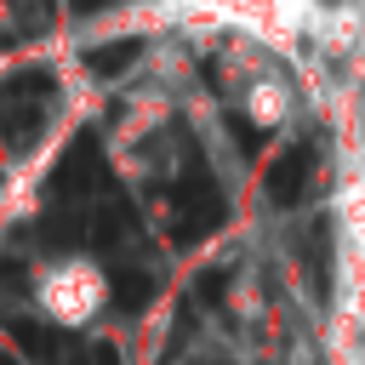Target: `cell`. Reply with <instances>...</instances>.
Masks as SVG:
<instances>
[{
    "label": "cell",
    "instance_id": "cell-1",
    "mask_svg": "<svg viewBox=\"0 0 365 365\" xmlns=\"http://www.w3.org/2000/svg\"><path fill=\"white\" fill-rule=\"evenodd\" d=\"M108 297H114L108 268H103L91 251H57V257H46V262L29 268V302H34V314H40L46 325H57V331H86V325H97V319L108 314Z\"/></svg>",
    "mask_w": 365,
    "mask_h": 365
},
{
    "label": "cell",
    "instance_id": "cell-2",
    "mask_svg": "<svg viewBox=\"0 0 365 365\" xmlns=\"http://www.w3.org/2000/svg\"><path fill=\"white\" fill-rule=\"evenodd\" d=\"M228 91H234L240 114H245L257 131H285L291 114H297V80L285 74V57H279V51H262V46H245V40H240Z\"/></svg>",
    "mask_w": 365,
    "mask_h": 365
}]
</instances>
